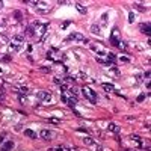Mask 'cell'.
Returning a JSON list of instances; mask_svg holds the SVG:
<instances>
[{"label":"cell","instance_id":"1","mask_svg":"<svg viewBox=\"0 0 151 151\" xmlns=\"http://www.w3.org/2000/svg\"><path fill=\"white\" fill-rule=\"evenodd\" d=\"M82 94H83V97L88 98L89 101H92V103H95V101H97V92H95V91H92L91 88H83V89H82Z\"/></svg>","mask_w":151,"mask_h":151},{"label":"cell","instance_id":"2","mask_svg":"<svg viewBox=\"0 0 151 151\" xmlns=\"http://www.w3.org/2000/svg\"><path fill=\"white\" fill-rule=\"evenodd\" d=\"M71 39H76V41H79V42H82V44H89V39H88V38H85L82 33H77V32L71 33V35L67 38V41H71Z\"/></svg>","mask_w":151,"mask_h":151},{"label":"cell","instance_id":"3","mask_svg":"<svg viewBox=\"0 0 151 151\" xmlns=\"http://www.w3.org/2000/svg\"><path fill=\"white\" fill-rule=\"evenodd\" d=\"M119 41H121V38H119V32H118V29H113L112 30V35H110V44L112 45H118L119 44Z\"/></svg>","mask_w":151,"mask_h":151},{"label":"cell","instance_id":"4","mask_svg":"<svg viewBox=\"0 0 151 151\" xmlns=\"http://www.w3.org/2000/svg\"><path fill=\"white\" fill-rule=\"evenodd\" d=\"M36 97L39 98V100H42L44 103H48V101L52 100V94L47 92V91H39V92L36 94Z\"/></svg>","mask_w":151,"mask_h":151},{"label":"cell","instance_id":"5","mask_svg":"<svg viewBox=\"0 0 151 151\" xmlns=\"http://www.w3.org/2000/svg\"><path fill=\"white\" fill-rule=\"evenodd\" d=\"M23 42H24V38H23L21 35H14V36H12V39H11V44L18 45V47L23 44Z\"/></svg>","mask_w":151,"mask_h":151},{"label":"cell","instance_id":"6","mask_svg":"<svg viewBox=\"0 0 151 151\" xmlns=\"http://www.w3.org/2000/svg\"><path fill=\"white\" fill-rule=\"evenodd\" d=\"M30 5H33V6H36L38 9H41V11H45V9L48 8V5L45 3V2H29Z\"/></svg>","mask_w":151,"mask_h":151},{"label":"cell","instance_id":"7","mask_svg":"<svg viewBox=\"0 0 151 151\" xmlns=\"http://www.w3.org/2000/svg\"><path fill=\"white\" fill-rule=\"evenodd\" d=\"M39 136H41L42 139H45V141H50V139H52V133H50L48 130H45V128H44V130H41Z\"/></svg>","mask_w":151,"mask_h":151},{"label":"cell","instance_id":"8","mask_svg":"<svg viewBox=\"0 0 151 151\" xmlns=\"http://www.w3.org/2000/svg\"><path fill=\"white\" fill-rule=\"evenodd\" d=\"M107 130H109V132H113V133H119V127H118L115 123H109Z\"/></svg>","mask_w":151,"mask_h":151},{"label":"cell","instance_id":"9","mask_svg":"<svg viewBox=\"0 0 151 151\" xmlns=\"http://www.w3.org/2000/svg\"><path fill=\"white\" fill-rule=\"evenodd\" d=\"M130 139H132V141H133V142L136 143L138 147H142V145H143V143H142V139H141L138 134H132V136H130Z\"/></svg>","mask_w":151,"mask_h":151},{"label":"cell","instance_id":"10","mask_svg":"<svg viewBox=\"0 0 151 151\" xmlns=\"http://www.w3.org/2000/svg\"><path fill=\"white\" fill-rule=\"evenodd\" d=\"M139 29H141V32H142V33H147V35H150V24H148V23H147V24H141V26H139Z\"/></svg>","mask_w":151,"mask_h":151},{"label":"cell","instance_id":"11","mask_svg":"<svg viewBox=\"0 0 151 151\" xmlns=\"http://www.w3.org/2000/svg\"><path fill=\"white\" fill-rule=\"evenodd\" d=\"M91 32H92L94 35H101V30H100V26H98V24H92V26H91Z\"/></svg>","mask_w":151,"mask_h":151},{"label":"cell","instance_id":"12","mask_svg":"<svg viewBox=\"0 0 151 151\" xmlns=\"http://www.w3.org/2000/svg\"><path fill=\"white\" fill-rule=\"evenodd\" d=\"M67 104H68V106L71 107V109H74V107L77 106V100H76V98H68V100H67Z\"/></svg>","mask_w":151,"mask_h":151},{"label":"cell","instance_id":"13","mask_svg":"<svg viewBox=\"0 0 151 151\" xmlns=\"http://www.w3.org/2000/svg\"><path fill=\"white\" fill-rule=\"evenodd\" d=\"M82 141H83V143H85V145H88V147H92V145H94V139H92V138H89V136L83 138Z\"/></svg>","mask_w":151,"mask_h":151},{"label":"cell","instance_id":"14","mask_svg":"<svg viewBox=\"0 0 151 151\" xmlns=\"http://www.w3.org/2000/svg\"><path fill=\"white\" fill-rule=\"evenodd\" d=\"M76 9L79 11L80 14H86V8H85L82 3H76Z\"/></svg>","mask_w":151,"mask_h":151},{"label":"cell","instance_id":"15","mask_svg":"<svg viewBox=\"0 0 151 151\" xmlns=\"http://www.w3.org/2000/svg\"><path fill=\"white\" fill-rule=\"evenodd\" d=\"M103 89L109 92V91H115V86H113L112 83H103Z\"/></svg>","mask_w":151,"mask_h":151},{"label":"cell","instance_id":"16","mask_svg":"<svg viewBox=\"0 0 151 151\" xmlns=\"http://www.w3.org/2000/svg\"><path fill=\"white\" fill-rule=\"evenodd\" d=\"M133 8H136V9H139V11H142V12H145L147 11V6H143L142 3H133Z\"/></svg>","mask_w":151,"mask_h":151},{"label":"cell","instance_id":"17","mask_svg":"<svg viewBox=\"0 0 151 151\" xmlns=\"http://www.w3.org/2000/svg\"><path fill=\"white\" fill-rule=\"evenodd\" d=\"M24 134L29 136V138H32V139H36V133H35V132H32V130H29V128L24 130Z\"/></svg>","mask_w":151,"mask_h":151},{"label":"cell","instance_id":"18","mask_svg":"<svg viewBox=\"0 0 151 151\" xmlns=\"http://www.w3.org/2000/svg\"><path fill=\"white\" fill-rule=\"evenodd\" d=\"M14 147V142L12 141H8V142L5 143V147H3V151H8V150H11Z\"/></svg>","mask_w":151,"mask_h":151},{"label":"cell","instance_id":"19","mask_svg":"<svg viewBox=\"0 0 151 151\" xmlns=\"http://www.w3.org/2000/svg\"><path fill=\"white\" fill-rule=\"evenodd\" d=\"M26 35H27V36H33V35H35V30H33V27H30V26L27 27V29H26Z\"/></svg>","mask_w":151,"mask_h":151},{"label":"cell","instance_id":"20","mask_svg":"<svg viewBox=\"0 0 151 151\" xmlns=\"http://www.w3.org/2000/svg\"><path fill=\"white\" fill-rule=\"evenodd\" d=\"M47 24H42V26H39V30H38V32H39V33H41V35H44L45 32H47Z\"/></svg>","mask_w":151,"mask_h":151},{"label":"cell","instance_id":"21","mask_svg":"<svg viewBox=\"0 0 151 151\" xmlns=\"http://www.w3.org/2000/svg\"><path fill=\"white\" fill-rule=\"evenodd\" d=\"M17 92H20V94H24V95H27V94H29V89H27L26 86H23V88H20V89H18Z\"/></svg>","mask_w":151,"mask_h":151},{"label":"cell","instance_id":"22","mask_svg":"<svg viewBox=\"0 0 151 151\" xmlns=\"http://www.w3.org/2000/svg\"><path fill=\"white\" fill-rule=\"evenodd\" d=\"M68 91H70V94H71V95H73V97H74V98L77 97V89L71 88V89H68Z\"/></svg>","mask_w":151,"mask_h":151},{"label":"cell","instance_id":"23","mask_svg":"<svg viewBox=\"0 0 151 151\" xmlns=\"http://www.w3.org/2000/svg\"><path fill=\"white\" fill-rule=\"evenodd\" d=\"M133 21H134V14L130 12V14H128V23H133Z\"/></svg>","mask_w":151,"mask_h":151},{"label":"cell","instance_id":"24","mask_svg":"<svg viewBox=\"0 0 151 151\" xmlns=\"http://www.w3.org/2000/svg\"><path fill=\"white\" fill-rule=\"evenodd\" d=\"M18 50H20V47H18V45L11 44V52H18Z\"/></svg>","mask_w":151,"mask_h":151},{"label":"cell","instance_id":"25","mask_svg":"<svg viewBox=\"0 0 151 151\" xmlns=\"http://www.w3.org/2000/svg\"><path fill=\"white\" fill-rule=\"evenodd\" d=\"M48 123H52V124H59V119H56V118H50Z\"/></svg>","mask_w":151,"mask_h":151},{"label":"cell","instance_id":"26","mask_svg":"<svg viewBox=\"0 0 151 151\" xmlns=\"http://www.w3.org/2000/svg\"><path fill=\"white\" fill-rule=\"evenodd\" d=\"M15 17H17V20H18V21H21V18H23V15H21V12H18V11H17V12H15Z\"/></svg>","mask_w":151,"mask_h":151},{"label":"cell","instance_id":"27","mask_svg":"<svg viewBox=\"0 0 151 151\" xmlns=\"http://www.w3.org/2000/svg\"><path fill=\"white\" fill-rule=\"evenodd\" d=\"M70 2H65V0H57V5H68Z\"/></svg>","mask_w":151,"mask_h":151},{"label":"cell","instance_id":"28","mask_svg":"<svg viewBox=\"0 0 151 151\" xmlns=\"http://www.w3.org/2000/svg\"><path fill=\"white\" fill-rule=\"evenodd\" d=\"M94 151H104V150H103V147H101V145H97V147L94 148Z\"/></svg>","mask_w":151,"mask_h":151},{"label":"cell","instance_id":"29","mask_svg":"<svg viewBox=\"0 0 151 151\" xmlns=\"http://www.w3.org/2000/svg\"><path fill=\"white\" fill-rule=\"evenodd\" d=\"M0 39H2V41H5V42H8V41H9V39L5 35H0Z\"/></svg>","mask_w":151,"mask_h":151},{"label":"cell","instance_id":"30","mask_svg":"<svg viewBox=\"0 0 151 151\" xmlns=\"http://www.w3.org/2000/svg\"><path fill=\"white\" fill-rule=\"evenodd\" d=\"M143 98H145V94H141V95L138 97V101H142Z\"/></svg>","mask_w":151,"mask_h":151},{"label":"cell","instance_id":"31","mask_svg":"<svg viewBox=\"0 0 151 151\" xmlns=\"http://www.w3.org/2000/svg\"><path fill=\"white\" fill-rule=\"evenodd\" d=\"M101 20H103V23H106V20H107V14H103V17H101Z\"/></svg>","mask_w":151,"mask_h":151},{"label":"cell","instance_id":"32","mask_svg":"<svg viewBox=\"0 0 151 151\" xmlns=\"http://www.w3.org/2000/svg\"><path fill=\"white\" fill-rule=\"evenodd\" d=\"M61 89H62V92H63V91H67V85H65V83L61 85Z\"/></svg>","mask_w":151,"mask_h":151},{"label":"cell","instance_id":"33","mask_svg":"<svg viewBox=\"0 0 151 151\" xmlns=\"http://www.w3.org/2000/svg\"><path fill=\"white\" fill-rule=\"evenodd\" d=\"M3 101H5V95H3V94H0V103H3Z\"/></svg>","mask_w":151,"mask_h":151},{"label":"cell","instance_id":"34","mask_svg":"<svg viewBox=\"0 0 151 151\" xmlns=\"http://www.w3.org/2000/svg\"><path fill=\"white\" fill-rule=\"evenodd\" d=\"M61 100H62L63 103H67V100H68V98H67V97H63V95H61Z\"/></svg>","mask_w":151,"mask_h":151},{"label":"cell","instance_id":"35","mask_svg":"<svg viewBox=\"0 0 151 151\" xmlns=\"http://www.w3.org/2000/svg\"><path fill=\"white\" fill-rule=\"evenodd\" d=\"M125 151H130V150H125Z\"/></svg>","mask_w":151,"mask_h":151}]
</instances>
